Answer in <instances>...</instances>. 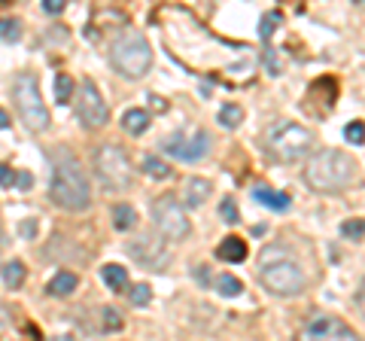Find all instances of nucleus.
<instances>
[{
  "label": "nucleus",
  "mask_w": 365,
  "mask_h": 341,
  "mask_svg": "<svg viewBox=\"0 0 365 341\" xmlns=\"http://www.w3.org/2000/svg\"><path fill=\"white\" fill-rule=\"evenodd\" d=\"M49 195L64 210H88L91 204V186L79 158L71 150H55L52 153V180H49Z\"/></svg>",
  "instance_id": "1"
},
{
  "label": "nucleus",
  "mask_w": 365,
  "mask_h": 341,
  "mask_svg": "<svg viewBox=\"0 0 365 341\" xmlns=\"http://www.w3.org/2000/svg\"><path fill=\"white\" fill-rule=\"evenodd\" d=\"M356 162L344 150H319L304 162V183L319 195L344 192L356 180Z\"/></svg>",
  "instance_id": "2"
},
{
  "label": "nucleus",
  "mask_w": 365,
  "mask_h": 341,
  "mask_svg": "<svg viewBox=\"0 0 365 341\" xmlns=\"http://www.w3.org/2000/svg\"><path fill=\"white\" fill-rule=\"evenodd\" d=\"M259 280L262 287L274 295H283V299H292L304 290V271L299 268V263L280 247H268L262 253V268H259Z\"/></svg>",
  "instance_id": "3"
},
{
  "label": "nucleus",
  "mask_w": 365,
  "mask_h": 341,
  "mask_svg": "<svg viewBox=\"0 0 365 341\" xmlns=\"http://www.w3.org/2000/svg\"><path fill=\"white\" fill-rule=\"evenodd\" d=\"M110 61L122 76L140 79L153 67V46L140 31H125L110 43Z\"/></svg>",
  "instance_id": "4"
},
{
  "label": "nucleus",
  "mask_w": 365,
  "mask_h": 341,
  "mask_svg": "<svg viewBox=\"0 0 365 341\" xmlns=\"http://www.w3.org/2000/svg\"><path fill=\"white\" fill-rule=\"evenodd\" d=\"M265 150L274 162L295 165L314 150V131L299 122H277L265 138Z\"/></svg>",
  "instance_id": "5"
},
{
  "label": "nucleus",
  "mask_w": 365,
  "mask_h": 341,
  "mask_svg": "<svg viewBox=\"0 0 365 341\" xmlns=\"http://www.w3.org/2000/svg\"><path fill=\"white\" fill-rule=\"evenodd\" d=\"M13 101H16V110L21 122L28 125L31 131H46L49 128V110H46V101L40 95V83L37 76L21 71L13 79Z\"/></svg>",
  "instance_id": "6"
},
{
  "label": "nucleus",
  "mask_w": 365,
  "mask_h": 341,
  "mask_svg": "<svg viewBox=\"0 0 365 341\" xmlns=\"http://www.w3.org/2000/svg\"><path fill=\"white\" fill-rule=\"evenodd\" d=\"M95 174H98L104 189H113V192L128 189L131 180H134V168H131L128 153H125L119 143L98 146L95 150Z\"/></svg>",
  "instance_id": "7"
},
{
  "label": "nucleus",
  "mask_w": 365,
  "mask_h": 341,
  "mask_svg": "<svg viewBox=\"0 0 365 341\" xmlns=\"http://www.w3.org/2000/svg\"><path fill=\"white\" fill-rule=\"evenodd\" d=\"M153 223L158 235H165L168 241H186L192 232V223L182 210V204L174 195H162L153 201Z\"/></svg>",
  "instance_id": "8"
},
{
  "label": "nucleus",
  "mask_w": 365,
  "mask_h": 341,
  "mask_svg": "<svg viewBox=\"0 0 365 341\" xmlns=\"http://www.w3.org/2000/svg\"><path fill=\"white\" fill-rule=\"evenodd\" d=\"M73 98H76V119L83 128L98 131L110 122V107H107L104 95H101V88L91 83V79H83V83H79Z\"/></svg>",
  "instance_id": "9"
},
{
  "label": "nucleus",
  "mask_w": 365,
  "mask_h": 341,
  "mask_svg": "<svg viewBox=\"0 0 365 341\" xmlns=\"http://www.w3.org/2000/svg\"><path fill=\"white\" fill-rule=\"evenodd\" d=\"M162 238H165V235H162ZM162 238H155V235H140V238H137V241L128 247V253H131L143 268H153V271L165 268V265L170 263V253H168V247H165Z\"/></svg>",
  "instance_id": "10"
},
{
  "label": "nucleus",
  "mask_w": 365,
  "mask_h": 341,
  "mask_svg": "<svg viewBox=\"0 0 365 341\" xmlns=\"http://www.w3.org/2000/svg\"><path fill=\"white\" fill-rule=\"evenodd\" d=\"M210 150V134L207 131H195L192 138H186V134H177V138H170L165 143V153L180 158V162H198V158H204Z\"/></svg>",
  "instance_id": "11"
},
{
  "label": "nucleus",
  "mask_w": 365,
  "mask_h": 341,
  "mask_svg": "<svg viewBox=\"0 0 365 341\" xmlns=\"http://www.w3.org/2000/svg\"><path fill=\"white\" fill-rule=\"evenodd\" d=\"M304 338H314V341H323V338H335V341H353L356 338V332L344 323V320H338V317H314L311 323L304 326Z\"/></svg>",
  "instance_id": "12"
},
{
  "label": "nucleus",
  "mask_w": 365,
  "mask_h": 341,
  "mask_svg": "<svg viewBox=\"0 0 365 341\" xmlns=\"http://www.w3.org/2000/svg\"><path fill=\"white\" fill-rule=\"evenodd\" d=\"M216 256L222 259V263H244L247 259V241H241V238H225V241L216 247Z\"/></svg>",
  "instance_id": "13"
},
{
  "label": "nucleus",
  "mask_w": 365,
  "mask_h": 341,
  "mask_svg": "<svg viewBox=\"0 0 365 341\" xmlns=\"http://www.w3.org/2000/svg\"><path fill=\"white\" fill-rule=\"evenodd\" d=\"M150 113H146L143 107H131V110H125V116H122V128L128 131V134H143L146 128H150Z\"/></svg>",
  "instance_id": "14"
},
{
  "label": "nucleus",
  "mask_w": 365,
  "mask_h": 341,
  "mask_svg": "<svg viewBox=\"0 0 365 341\" xmlns=\"http://www.w3.org/2000/svg\"><path fill=\"white\" fill-rule=\"evenodd\" d=\"M207 195H210V183L201 177H192L186 183V189H182V198H186L189 208H201V204L207 201Z\"/></svg>",
  "instance_id": "15"
},
{
  "label": "nucleus",
  "mask_w": 365,
  "mask_h": 341,
  "mask_svg": "<svg viewBox=\"0 0 365 341\" xmlns=\"http://www.w3.org/2000/svg\"><path fill=\"white\" fill-rule=\"evenodd\" d=\"M253 198L259 204H265V208H271V210H287L289 208V195H283V192H277V189H268V186H256Z\"/></svg>",
  "instance_id": "16"
},
{
  "label": "nucleus",
  "mask_w": 365,
  "mask_h": 341,
  "mask_svg": "<svg viewBox=\"0 0 365 341\" xmlns=\"http://www.w3.org/2000/svg\"><path fill=\"white\" fill-rule=\"evenodd\" d=\"M76 287H79V278L73 271H58V275L49 280V295H55V299H58V295H71Z\"/></svg>",
  "instance_id": "17"
},
{
  "label": "nucleus",
  "mask_w": 365,
  "mask_h": 341,
  "mask_svg": "<svg viewBox=\"0 0 365 341\" xmlns=\"http://www.w3.org/2000/svg\"><path fill=\"white\" fill-rule=\"evenodd\" d=\"M101 278H104V283L113 290V292H122L125 287H128V271H125L122 265H104V271H101Z\"/></svg>",
  "instance_id": "18"
},
{
  "label": "nucleus",
  "mask_w": 365,
  "mask_h": 341,
  "mask_svg": "<svg viewBox=\"0 0 365 341\" xmlns=\"http://www.w3.org/2000/svg\"><path fill=\"white\" fill-rule=\"evenodd\" d=\"M113 225H116L119 232H128V229H134L137 225V210L131 208V204H116V208H113Z\"/></svg>",
  "instance_id": "19"
},
{
  "label": "nucleus",
  "mask_w": 365,
  "mask_h": 341,
  "mask_svg": "<svg viewBox=\"0 0 365 341\" xmlns=\"http://www.w3.org/2000/svg\"><path fill=\"white\" fill-rule=\"evenodd\" d=\"M25 278H28V271H25V265H21L19 259H13V263L4 265V283L9 290H19L21 283H25Z\"/></svg>",
  "instance_id": "20"
},
{
  "label": "nucleus",
  "mask_w": 365,
  "mask_h": 341,
  "mask_svg": "<svg viewBox=\"0 0 365 341\" xmlns=\"http://www.w3.org/2000/svg\"><path fill=\"white\" fill-rule=\"evenodd\" d=\"M73 92H76V86H73V79L67 76V73H58L55 76V101L58 104H71L73 101Z\"/></svg>",
  "instance_id": "21"
},
{
  "label": "nucleus",
  "mask_w": 365,
  "mask_h": 341,
  "mask_svg": "<svg viewBox=\"0 0 365 341\" xmlns=\"http://www.w3.org/2000/svg\"><path fill=\"white\" fill-rule=\"evenodd\" d=\"M21 40V21L19 19H0V43L13 46Z\"/></svg>",
  "instance_id": "22"
},
{
  "label": "nucleus",
  "mask_w": 365,
  "mask_h": 341,
  "mask_svg": "<svg viewBox=\"0 0 365 341\" xmlns=\"http://www.w3.org/2000/svg\"><path fill=\"white\" fill-rule=\"evenodd\" d=\"M143 170H146V177H153V180H168L170 177L168 162H162L158 156H146L143 158Z\"/></svg>",
  "instance_id": "23"
},
{
  "label": "nucleus",
  "mask_w": 365,
  "mask_h": 341,
  "mask_svg": "<svg viewBox=\"0 0 365 341\" xmlns=\"http://www.w3.org/2000/svg\"><path fill=\"white\" fill-rule=\"evenodd\" d=\"M216 290H220V295H225V299H235V295H241L244 283L237 278H232V275H220L216 278Z\"/></svg>",
  "instance_id": "24"
},
{
  "label": "nucleus",
  "mask_w": 365,
  "mask_h": 341,
  "mask_svg": "<svg viewBox=\"0 0 365 341\" xmlns=\"http://www.w3.org/2000/svg\"><path fill=\"white\" fill-rule=\"evenodd\" d=\"M241 122H244V110L237 104H225L220 110V125H222V128H237Z\"/></svg>",
  "instance_id": "25"
},
{
  "label": "nucleus",
  "mask_w": 365,
  "mask_h": 341,
  "mask_svg": "<svg viewBox=\"0 0 365 341\" xmlns=\"http://www.w3.org/2000/svg\"><path fill=\"white\" fill-rule=\"evenodd\" d=\"M341 235H344L347 241H362L365 238V223L362 220H350V223L341 225Z\"/></svg>",
  "instance_id": "26"
},
{
  "label": "nucleus",
  "mask_w": 365,
  "mask_h": 341,
  "mask_svg": "<svg viewBox=\"0 0 365 341\" xmlns=\"http://www.w3.org/2000/svg\"><path fill=\"white\" fill-rule=\"evenodd\" d=\"M101 320H104L107 332H119V329H122V317H119L116 308H104V311H101Z\"/></svg>",
  "instance_id": "27"
},
{
  "label": "nucleus",
  "mask_w": 365,
  "mask_h": 341,
  "mask_svg": "<svg viewBox=\"0 0 365 341\" xmlns=\"http://www.w3.org/2000/svg\"><path fill=\"white\" fill-rule=\"evenodd\" d=\"M280 13H265V19H262V28H259V34H262V40H271V34H274V28H277L280 25Z\"/></svg>",
  "instance_id": "28"
},
{
  "label": "nucleus",
  "mask_w": 365,
  "mask_h": 341,
  "mask_svg": "<svg viewBox=\"0 0 365 341\" xmlns=\"http://www.w3.org/2000/svg\"><path fill=\"white\" fill-rule=\"evenodd\" d=\"M150 299H153V290L146 287V283H137V287L131 290V305H137V308L150 305Z\"/></svg>",
  "instance_id": "29"
},
{
  "label": "nucleus",
  "mask_w": 365,
  "mask_h": 341,
  "mask_svg": "<svg viewBox=\"0 0 365 341\" xmlns=\"http://www.w3.org/2000/svg\"><path fill=\"white\" fill-rule=\"evenodd\" d=\"M344 138H347V143H365V125L362 122H350L347 128H344Z\"/></svg>",
  "instance_id": "30"
},
{
  "label": "nucleus",
  "mask_w": 365,
  "mask_h": 341,
  "mask_svg": "<svg viewBox=\"0 0 365 341\" xmlns=\"http://www.w3.org/2000/svg\"><path fill=\"white\" fill-rule=\"evenodd\" d=\"M220 217H222L225 223H237V220H241V213H237V204H235L232 198H222V204H220Z\"/></svg>",
  "instance_id": "31"
},
{
  "label": "nucleus",
  "mask_w": 365,
  "mask_h": 341,
  "mask_svg": "<svg viewBox=\"0 0 365 341\" xmlns=\"http://www.w3.org/2000/svg\"><path fill=\"white\" fill-rule=\"evenodd\" d=\"M0 186H16V170H9L6 165H0Z\"/></svg>",
  "instance_id": "32"
},
{
  "label": "nucleus",
  "mask_w": 365,
  "mask_h": 341,
  "mask_svg": "<svg viewBox=\"0 0 365 341\" xmlns=\"http://www.w3.org/2000/svg\"><path fill=\"white\" fill-rule=\"evenodd\" d=\"M43 6H46V13H52V16L64 13V0H43Z\"/></svg>",
  "instance_id": "33"
},
{
  "label": "nucleus",
  "mask_w": 365,
  "mask_h": 341,
  "mask_svg": "<svg viewBox=\"0 0 365 341\" xmlns=\"http://www.w3.org/2000/svg\"><path fill=\"white\" fill-rule=\"evenodd\" d=\"M265 61H268V71H271V73H280V64L274 61V52H271V49H265Z\"/></svg>",
  "instance_id": "34"
},
{
  "label": "nucleus",
  "mask_w": 365,
  "mask_h": 341,
  "mask_svg": "<svg viewBox=\"0 0 365 341\" xmlns=\"http://www.w3.org/2000/svg\"><path fill=\"white\" fill-rule=\"evenodd\" d=\"M356 305H359V314L365 317V280L359 283V292H356Z\"/></svg>",
  "instance_id": "35"
},
{
  "label": "nucleus",
  "mask_w": 365,
  "mask_h": 341,
  "mask_svg": "<svg viewBox=\"0 0 365 341\" xmlns=\"http://www.w3.org/2000/svg\"><path fill=\"white\" fill-rule=\"evenodd\" d=\"M16 186H19V189H28V186H31V177H28V174H16Z\"/></svg>",
  "instance_id": "36"
},
{
  "label": "nucleus",
  "mask_w": 365,
  "mask_h": 341,
  "mask_svg": "<svg viewBox=\"0 0 365 341\" xmlns=\"http://www.w3.org/2000/svg\"><path fill=\"white\" fill-rule=\"evenodd\" d=\"M4 128H9V116H6L4 110H0V131H4Z\"/></svg>",
  "instance_id": "37"
}]
</instances>
